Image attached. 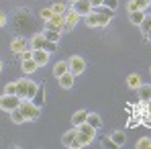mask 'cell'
Wrapping results in <instances>:
<instances>
[{"label": "cell", "instance_id": "cell-1", "mask_svg": "<svg viewBox=\"0 0 151 149\" xmlns=\"http://www.w3.org/2000/svg\"><path fill=\"white\" fill-rule=\"evenodd\" d=\"M37 86L39 84H35L33 80L21 78V80H17V94L21 96V100H31L37 92Z\"/></svg>", "mask_w": 151, "mask_h": 149}, {"label": "cell", "instance_id": "cell-2", "mask_svg": "<svg viewBox=\"0 0 151 149\" xmlns=\"http://www.w3.org/2000/svg\"><path fill=\"white\" fill-rule=\"evenodd\" d=\"M76 133H78V141H80V145L86 147V145H92L94 135H96V129H94L92 125H88V123H82V125L76 127Z\"/></svg>", "mask_w": 151, "mask_h": 149}, {"label": "cell", "instance_id": "cell-3", "mask_svg": "<svg viewBox=\"0 0 151 149\" xmlns=\"http://www.w3.org/2000/svg\"><path fill=\"white\" fill-rule=\"evenodd\" d=\"M84 19H86V25L90 27V29H98V27L108 25L110 19H112V14H104V12H100V10H94V8H92V12L86 14Z\"/></svg>", "mask_w": 151, "mask_h": 149}, {"label": "cell", "instance_id": "cell-4", "mask_svg": "<svg viewBox=\"0 0 151 149\" xmlns=\"http://www.w3.org/2000/svg\"><path fill=\"white\" fill-rule=\"evenodd\" d=\"M19 108H21V112L25 114L27 123H33V121H37V119L41 117V106H37L33 100H21Z\"/></svg>", "mask_w": 151, "mask_h": 149}, {"label": "cell", "instance_id": "cell-5", "mask_svg": "<svg viewBox=\"0 0 151 149\" xmlns=\"http://www.w3.org/2000/svg\"><path fill=\"white\" fill-rule=\"evenodd\" d=\"M33 27V17L27 12V10H19L17 14H14V29L19 31V33H25Z\"/></svg>", "mask_w": 151, "mask_h": 149}, {"label": "cell", "instance_id": "cell-6", "mask_svg": "<svg viewBox=\"0 0 151 149\" xmlns=\"http://www.w3.org/2000/svg\"><path fill=\"white\" fill-rule=\"evenodd\" d=\"M19 104H21V96L19 94H2L0 96V108L4 112H10V110L19 108Z\"/></svg>", "mask_w": 151, "mask_h": 149}, {"label": "cell", "instance_id": "cell-7", "mask_svg": "<svg viewBox=\"0 0 151 149\" xmlns=\"http://www.w3.org/2000/svg\"><path fill=\"white\" fill-rule=\"evenodd\" d=\"M68 66H70V72L74 76L84 74V70H86V61H84L80 55H72V57L68 59Z\"/></svg>", "mask_w": 151, "mask_h": 149}, {"label": "cell", "instance_id": "cell-8", "mask_svg": "<svg viewBox=\"0 0 151 149\" xmlns=\"http://www.w3.org/2000/svg\"><path fill=\"white\" fill-rule=\"evenodd\" d=\"M61 143L65 145V147L70 149H80V141H78V133H76V127L72 131H68V133H63V137H61Z\"/></svg>", "mask_w": 151, "mask_h": 149}, {"label": "cell", "instance_id": "cell-9", "mask_svg": "<svg viewBox=\"0 0 151 149\" xmlns=\"http://www.w3.org/2000/svg\"><path fill=\"white\" fill-rule=\"evenodd\" d=\"M45 29H51V31H63L65 29V17L63 14H53L49 21L45 23Z\"/></svg>", "mask_w": 151, "mask_h": 149}, {"label": "cell", "instance_id": "cell-10", "mask_svg": "<svg viewBox=\"0 0 151 149\" xmlns=\"http://www.w3.org/2000/svg\"><path fill=\"white\" fill-rule=\"evenodd\" d=\"M74 10L80 17H86L92 12V4H90V0H78V2H74Z\"/></svg>", "mask_w": 151, "mask_h": 149}, {"label": "cell", "instance_id": "cell-11", "mask_svg": "<svg viewBox=\"0 0 151 149\" xmlns=\"http://www.w3.org/2000/svg\"><path fill=\"white\" fill-rule=\"evenodd\" d=\"M63 17H65V29H63V31H72V29L76 27V23L80 21V14L76 12L74 8L65 10V14H63Z\"/></svg>", "mask_w": 151, "mask_h": 149}, {"label": "cell", "instance_id": "cell-12", "mask_svg": "<svg viewBox=\"0 0 151 149\" xmlns=\"http://www.w3.org/2000/svg\"><path fill=\"white\" fill-rule=\"evenodd\" d=\"M49 51H45V49H33V59L37 61V66L41 68V66H45L47 61H49Z\"/></svg>", "mask_w": 151, "mask_h": 149}, {"label": "cell", "instance_id": "cell-13", "mask_svg": "<svg viewBox=\"0 0 151 149\" xmlns=\"http://www.w3.org/2000/svg\"><path fill=\"white\" fill-rule=\"evenodd\" d=\"M57 80H59V86H61V88H65V90H70V88H74L76 76L72 74V72H65L63 76H59Z\"/></svg>", "mask_w": 151, "mask_h": 149}, {"label": "cell", "instance_id": "cell-14", "mask_svg": "<svg viewBox=\"0 0 151 149\" xmlns=\"http://www.w3.org/2000/svg\"><path fill=\"white\" fill-rule=\"evenodd\" d=\"M45 43H47V39L43 33H37L31 37V49H45Z\"/></svg>", "mask_w": 151, "mask_h": 149}, {"label": "cell", "instance_id": "cell-15", "mask_svg": "<svg viewBox=\"0 0 151 149\" xmlns=\"http://www.w3.org/2000/svg\"><path fill=\"white\" fill-rule=\"evenodd\" d=\"M21 68H23V72L25 74H35L37 70H39V66H37V61L31 57V59H23L21 61Z\"/></svg>", "mask_w": 151, "mask_h": 149}, {"label": "cell", "instance_id": "cell-16", "mask_svg": "<svg viewBox=\"0 0 151 149\" xmlns=\"http://www.w3.org/2000/svg\"><path fill=\"white\" fill-rule=\"evenodd\" d=\"M137 90H139V100L141 102H151V84H141Z\"/></svg>", "mask_w": 151, "mask_h": 149}, {"label": "cell", "instance_id": "cell-17", "mask_svg": "<svg viewBox=\"0 0 151 149\" xmlns=\"http://www.w3.org/2000/svg\"><path fill=\"white\" fill-rule=\"evenodd\" d=\"M31 100H33L37 106H43V102H45V86H43V84L37 86V92H35V96Z\"/></svg>", "mask_w": 151, "mask_h": 149}, {"label": "cell", "instance_id": "cell-18", "mask_svg": "<svg viewBox=\"0 0 151 149\" xmlns=\"http://www.w3.org/2000/svg\"><path fill=\"white\" fill-rule=\"evenodd\" d=\"M110 139H112L114 147H125V143H127V137H125L123 131H114V133L110 135Z\"/></svg>", "mask_w": 151, "mask_h": 149}, {"label": "cell", "instance_id": "cell-19", "mask_svg": "<svg viewBox=\"0 0 151 149\" xmlns=\"http://www.w3.org/2000/svg\"><path fill=\"white\" fill-rule=\"evenodd\" d=\"M65 72H70V66H68V61H57L55 66H53V74H55V78H59V76H63Z\"/></svg>", "mask_w": 151, "mask_h": 149}, {"label": "cell", "instance_id": "cell-20", "mask_svg": "<svg viewBox=\"0 0 151 149\" xmlns=\"http://www.w3.org/2000/svg\"><path fill=\"white\" fill-rule=\"evenodd\" d=\"M25 49H27V41L25 39H14V41L10 43V51L17 53V55H19L21 51H25Z\"/></svg>", "mask_w": 151, "mask_h": 149}, {"label": "cell", "instance_id": "cell-21", "mask_svg": "<svg viewBox=\"0 0 151 149\" xmlns=\"http://www.w3.org/2000/svg\"><path fill=\"white\" fill-rule=\"evenodd\" d=\"M127 86L133 88V90H137V88L141 86V76L139 74H129L127 76Z\"/></svg>", "mask_w": 151, "mask_h": 149}, {"label": "cell", "instance_id": "cell-22", "mask_svg": "<svg viewBox=\"0 0 151 149\" xmlns=\"http://www.w3.org/2000/svg\"><path fill=\"white\" fill-rule=\"evenodd\" d=\"M129 19H131L133 25L139 27L143 23V19H145V12H143V10H133V12H129Z\"/></svg>", "mask_w": 151, "mask_h": 149}, {"label": "cell", "instance_id": "cell-23", "mask_svg": "<svg viewBox=\"0 0 151 149\" xmlns=\"http://www.w3.org/2000/svg\"><path fill=\"white\" fill-rule=\"evenodd\" d=\"M86 119H88V110H78L72 117V123H74V127H78V125L86 123Z\"/></svg>", "mask_w": 151, "mask_h": 149}, {"label": "cell", "instance_id": "cell-24", "mask_svg": "<svg viewBox=\"0 0 151 149\" xmlns=\"http://www.w3.org/2000/svg\"><path fill=\"white\" fill-rule=\"evenodd\" d=\"M86 123L92 125L94 129H100V127H102V119H100V114H96V112H88V119H86Z\"/></svg>", "mask_w": 151, "mask_h": 149}, {"label": "cell", "instance_id": "cell-25", "mask_svg": "<svg viewBox=\"0 0 151 149\" xmlns=\"http://www.w3.org/2000/svg\"><path fill=\"white\" fill-rule=\"evenodd\" d=\"M10 121H12V123H17V125L27 123V119H25V114L21 112V108H14V110H10Z\"/></svg>", "mask_w": 151, "mask_h": 149}, {"label": "cell", "instance_id": "cell-26", "mask_svg": "<svg viewBox=\"0 0 151 149\" xmlns=\"http://www.w3.org/2000/svg\"><path fill=\"white\" fill-rule=\"evenodd\" d=\"M43 35H45V39H47V41H53V43H57V41H59V37H61V33H59V31H51V29H45V31H43Z\"/></svg>", "mask_w": 151, "mask_h": 149}, {"label": "cell", "instance_id": "cell-27", "mask_svg": "<svg viewBox=\"0 0 151 149\" xmlns=\"http://www.w3.org/2000/svg\"><path fill=\"white\" fill-rule=\"evenodd\" d=\"M141 33H143V37H147V33H149L151 29V14H145V19H143V23H141Z\"/></svg>", "mask_w": 151, "mask_h": 149}, {"label": "cell", "instance_id": "cell-28", "mask_svg": "<svg viewBox=\"0 0 151 149\" xmlns=\"http://www.w3.org/2000/svg\"><path fill=\"white\" fill-rule=\"evenodd\" d=\"M51 10H53V14H65V4L63 2H53L51 4Z\"/></svg>", "mask_w": 151, "mask_h": 149}, {"label": "cell", "instance_id": "cell-29", "mask_svg": "<svg viewBox=\"0 0 151 149\" xmlns=\"http://www.w3.org/2000/svg\"><path fill=\"white\" fill-rule=\"evenodd\" d=\"M137 149H151V139L149 137H141L137 141Z\"/></svg>", "mask_w": 151, "mask_h": 149}, {"label": "cell", "instance_id": "cell-30", "mask_svg": "<svg viewBox=\"0 0 151 149\" xmlns=\"http://www.w3.org/2000/svg\"><path fill=\"white\" fill-rule=\"evenodd\" d=\"M39 17H41V21L43 23H47L51 17H53V10H51V6H47V8H43L41 12H39Z\"/></svg>", "mask_w": 151, "mask_h": 149}, {"label": "cell", "instance_id": "cell-31", "mask_svg": "<svg viewBox=\"0 0 151 149\" xmlns=\"http://www.w3.org/2000/svg\"><path fill=\"white\" fill-rule=\"evenodd\" d=\"M4 94H17V82H8L4 86Z\"/></svg>", "mask_w": 151, "mask_h": 149}, {"label": "cell", "instance_id": "cell-32", "mask_svg": "<svg viewBox=\"0 0 151 149\" xmlns=\"http://www.w3.org/2000/svg\"><path fill=\"white\" fill-rule=\"evenodd\" d=\"M102 6H108L110 10H116V8H119V0H104Z\"/></svg>", "mask_w": 151, "mask_h": 149}, {"label": "cell", "instance_id": "cell-33", "mask_svg": "<svg viewBox=\"0 0 151 149\" xmlns=\"http://www.w3.org/2000/svg\"><path fill=\"white\" fill-rule=\"evenodd\" d=\"M19 57H21V61H23V59H31V57H33V49L21 51V53H19Z\"/></svg>", "mask_w": 151, "mask_h": 149}, {"label": "cell", "instance_id": "cell-34", "mask_svg": "<svg viewBox=\"0 0 151 149\" xmlns=\"http://www.w3.org/2000/svg\"><path fill=\"white\" fill-rule=\"evenodd\" d=\"M45 51H49V53H55V51H57V43H53V41H47V43H45Z\"/></svg>", "mask_w": 151, "mask_h": 149}, {"label": "cell", "instance_id": "cell-35", "mask_svg": "<svg viewBox=\"0 0 151 149\" xmlns=\"http://www.w3.org/2000/svg\"><path fill=\"white\" fill-rule=\"evenodd\" d=\"M135 4H137V8H139V10H145V8L149 6V2H147V0H135Z\"/></svg>", "mask_w": 151, "mask_h": 149}, {"label": "cell", "instance_id": "cell-36", "mask_svg": "<svg viewBox=\"0 0 151 149\" xmlns=\"http://www.w3.org/2000/svg\"><path fill=\"white\" fill-rule=\"evenodd\" d=\"M127 10H129V12H133V10H139V8H137V4H135V0H131V2L127 4Z\"/></svg>", "mask_w": 151, "mask_h": 149}, {"label": "cell", "instance_id": "cell-37", "mask_svg": "<svg viewBox=\"0 0 151 149\" xmlns=\"http://www.w3.org/2000/svg\"><path fill=\"white\" fill-rule=\"evenodd\" d=\"M102 145H104V147H114V143H112L110 137H108V139H102Z\"/></svg>", "mask_w": 151, "mask_h": 149}, {"label": "cell", "instance_id": "cell-38", "mask_svg": "<svg viewBox=\"0 0 151 149\" xmlns=\"http://www.w3.org/2000/svg\"><path fill=\"white\" fill-rule=\"evenodd\" d=\"M90 4H92V8H96V6H102L104 4V0H90Z\"/></svg>", "mask_w": 151, "mask_h": 149}, {"label": "cell", "instance_id": "cell-39", "mask_svg": "<svg viewBox=\"0 0 151 149\" xmlns=\"http://www.w3.org/2000/svg\"><path fill=\"white\" fill-rule=\"evenodd\" d=\"M6 21H8V19H6V14H4V12H0V27L6 25Z\"/></svg>", "mask_w": 151, "mask_h": 149}, {"label": "cell", "instance_id": "cell-40", "mask_svg": "<svg viewBox=\"0 0 151 149\" xmlns=\"http://www.w3.org/2000/svg\"><path fill=\"white\" fill-rule=\"evenodd\" d=\"M2 68H4V63H2V59H0V74H2Z\"/></svg>", "mask_w": 151, "mask_h": 149}, {"label": "cell", "instance_id": "cell-41", "mask_svg": "<svg viewBox=\"0 0 151 149\" xmlns=\"http://www.w3.org/2000/svg\"><path fill=\"white\" fill-rule=\"evenodd\" d=\"M147 39H151V29H149V33H147Z\"/></svg>", "mask_w": 151, "mask_h": 149}, {"label": "cell", "instance_id": "cell-42", "mask_svg": "<svg viewBox=\"0 0 151 149\" xmlns=\"http://www.w3.org/2000/svg\"><path fill=\"white\" fill-rule=\"evenodd\" d=\"M70 2H72V4H74V2H78V0H70Z\"/></svg>", "mask_w": 151, "mask_h": 149}, {"label": "cell", "instance_id": "cell-43", "mask_svg": "<svg viewBox=\"0 0 151 149\" xmlns=\"http://www.w3.org/2000/svg\"><path fill=\"white\" fill-rule=\"evenodd\" d=\"M147 2H151V0H147Z\"/></svg>", "mask_w": 151, "mask_h": 149}, {"label": "cell", "instance_id": "cell-44", "mask_svg": "<svg viewBox=\"0 0 151 149\" xmlns=\"http://www.w3.org/2000/svg\"><path fill=\"white\" fill-rule=\"evenodd\" d=\"M149 6H151V2H149Z\"/></svg>", "mask_w": 151, "mask_h": 149}, {"label": "cell", "instance_id": "cell-45", "mask_svg": "<svg viewBox=\"0 0 151 149\" xmlns=\"http://www.w3.org/2000/svg\"><path fill=\"white\" fill-rule=\"evenodd\" d=\"M149 72H151V70H149Z\"/></svg>", "mask_w": 151, "mask_h": 149}]
</instances>
